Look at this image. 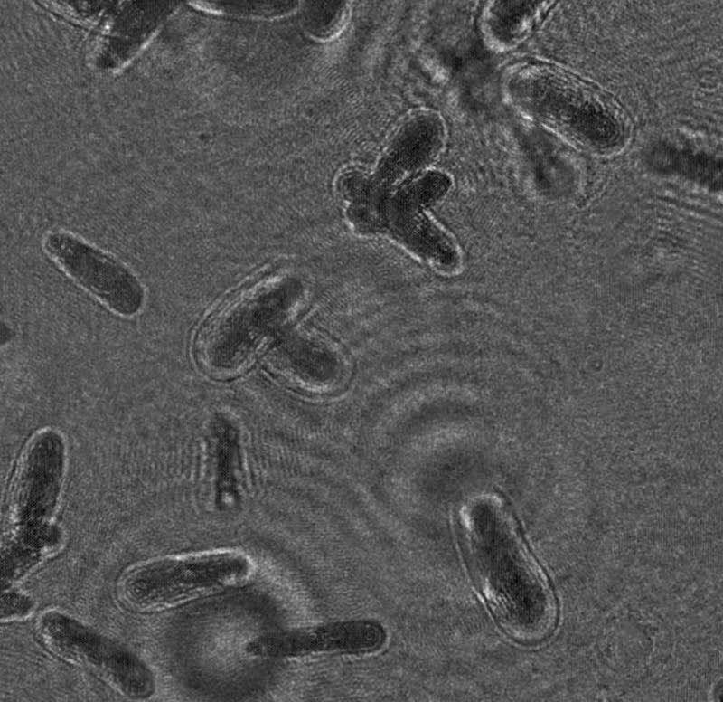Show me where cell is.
<instances>
[{"label":"cell","mask_w":723,"mask_h":702,"mask_svg":"<svg viewBox=\"0 0 723 702\" xmlns=\"http://www.w3.org/2000/svg\"><path fill=\"white\" fill-rule=\"evenodd\" d=\"M460 526L468 567L499 624L520 641L544 638L555 621L554 598L502 500L474 498Z\"/></svg>","instance_id":"cell-1"},{"label":"cell","mask_w":723,"mask_h":702,"mask_svg":"<svg viewBox=\"0 0 723 702\" xmlns=\"http://www.w3.org/2000/svg\"><path fill=\"white\" fill-rule=\"evenodd\" d=\"M296 284L272 279L249 286L225 300L199 328L193 353L199 366L215 378L245 370L300 299Z\"/></svg>","instance_id":"cell-2"},{"label":"cell","mask_w":723,"mask_h":702,"mask_svg":"<svg viewBox=\"0 0 723 702\" xmlns=\"http://www.w3.org/2000/svg\"><path fill=\"white\" fill-rule=\"evenodd\" d=\"M252 570L249 557L235 550L170 556L129 571L121 583V592L136 608L159 609L237 586Z\"/></svg>","instance_id":"cell-3"},{"label":"cell","mask_w":723,"mask_h":702,"mask_svg":"<svg viewBox=\"0 0 723 702\" xmlns=\"http://www.w3.org/2000/svg\"><path fill=\"white\" fill-rule=\"evenodd\" d=\"M38 631L50 650L98 674L122 694L132 698L153 694L154 675L139 658L78 620L50 611L40 618Z\"/></svg>","instance_id":"cell-4"},{"label":"cell","mask_w":723,"mask_h":702,"mask_svg":"<svg viewBox=\"0 0 723 702\" xmlns=\"http://www.w3.org/2000/svg\"><path fill=\"white\" fill-rule=\"evenodd\" d=\"M44 249L75 281L113 311L132 316L144 302V290L123 264L66 232L47 235Z\"/></svg>","instance_id":"cell-5"},{"label":"cell","mask_w":723,"mask_h":702,"mask_svg":"<svg viewBox=\"0 0 723 702\" xmlns=\"http://www.w3.org/2000/svg\"><path fill=\"white\" fill-rule=\"evenodd\" d=\"M385 640L382 627L369 620L320 623L263 635L247 646L254 656L285 659L315 654H364Z\"/></svg>","instance_id":"cell-6"},{"label":"cell","mask_w":723,"mask_h":702,"mask_svg":"<svg viewBox=\"0 0 723 702\" xmlns=\"http://www.w3.org/2000/svg\"><path fill=\"white\" fill-rule=\"evenodd\" d=\"M63 448L59 436L43 432L24 451L14 478V499L24 532H38L52 511L60 488Z\"/></svg>","instance_id":"cell-7"},{"label":"cell","mask_w":723,"mask_h":702,"mask_svg":"<svg viewBox=\"0 0 723 702\" xmlns=\"http://www.w3.org/2000/svg\"><path fill=\"white\" fill-rule=\"evenodd\" d=\"M574 88L539 83L531 97L539 111L550 115L590 140L606 142L615 134L614 119L591 98Z\"/></svg>","instance_id":"cell-8"},{"label":"cell","mask_w":723,"mask_h":702,"mask_svg":"<svg viewBox=\"0 0 723 702\" xmlns=\"http://www.w3.org/2000/svg\"><path fill=\"white\" fill-rule=\"evenodd\" d=\"M1 606L2 619L11 620L27 614L31 611L33 603L26 596L9 592L3 593Z\"/></svg>","instance_id":"cell-9"}]
</instances>
